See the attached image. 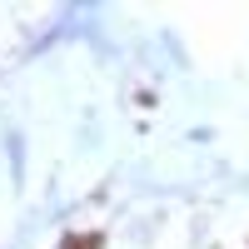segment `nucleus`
Wrapping results in <instances>:
<instances>
[{
	"instance_id": "nucleus-1",
	"label": "nucleus",
	"mask_w": 249,
	"mask_h": 249,
	"mask_svg": "<svg viewBox=\"0 0 249 249\" xmlns=\"http://www.w3.org/2000/svg\"><path fill=\"white\" fill-rule=\"evenodd\" d=\"M5 160H10V179L25 184V135H20V130L5 135Z\"/></svg>"
}]
</instances>
